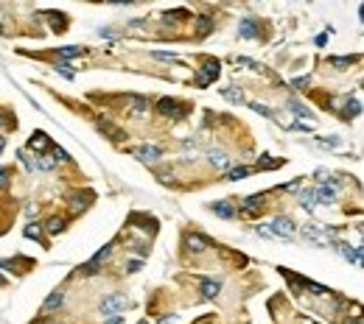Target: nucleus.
Masks as SVG:
<instances>
[{
    "label": "nucleus",
    "mask_w": 364,
    "mask_h": 324,
    "mask_svg": "<svg viewBox=\"0 0 364 324\" xmlns=\"http://www.w3.org/2000/svg\"><path fill=\"white\" fill-rule=\"evenodd\" d=\"M129 305V299L123 294H112V296H104L98 305V310L104 313V316H112V313H118V310H123Z\"/></svg>",
    "instance_id": "obj_1"
},
{
    "label": "nucleus",
    "mask_w": 364,
    "mask_h": 324,
    "mask_svg": "<svg viewBox=\"0 0 364 324\" xmlns=\"http://www.w3.org/2000/svg\"><path fill=\"white\" fill-rule=\"evenodd\" d=\"M219 73H222V64L216 62V59H205V64H202V73H199V87H207L210 81H216V78H219Z\"/></svg>",
    "instance_id": "obj_2"
},
{
    "label": "nucleus",
    "mask_w": 364,
    "mask_h": 324,
    "mask_svg": "<svg viewBox=\"0 0 364 324\" xmlns=\"http://www.w3.org/2000/svg\"><path fill=\"white\" fill-rule=\"evenodd\" d=\"M272 235H278V238H292V232H294V224L289 218H275L272 221V229H269Z\"/></svg>",
    "instance_id": "obj_3"
},
{
    "label": "nucleus",
    "mask_w": 364,
    "mask_h": 324,
    "mask_svg": "<svg viewBox=\"0 0 364 324\" xmlns=\"http://www.w3.org/2000/svg\"><path fill=\"white\" fill-rule=\"evenodd\" d=\"M179 109H182V106H179L177 101H171V98H160V104H157V112L160 115H168V118H182Z\"/></svg>",
    "instance_id": "obj_4"
},
{
    "label": "nucleus",
    "mask_w": 364,
    "mask_h": 324,
    "mask_svg": "<svg viewBox=\"0 0 364 324\" xmlns=\"http://www.w3.org/2000/svg\"><path fill=\"white\" fill-rule=\"evenodd\" d=\"M123 104H126V109L132 115H143L146 109H149V101L140 98V95H126V101H123Z\"/></svg>",
    "instance_id": "obj_5"
},
{
    "label": "nucleus",
    "mask_w": 364,
    "mask_h": 324,
    "mask_svg": "<svg viewBox=\"0 0 364 324\" xmlns=\"http://www.w3.org/2000/svg\"><path fill=\"white\" fill-rule=\"evenodd\" d=\"M314 201L334 204V201H336V187H331V184H320V187L314 190Z\"/></svg>",
    "instance_id": "obj_6"
},
{
    "label": "nucleus",
    "mask_w": 364,
    "mask_h": 324,
    "mask_svg": "<svg viewBox=\"0 0 364 324\" xmlns=\"http://www.w3.org/2000/svg\"><path fill=\"white\" fill-rule=\"evenodd\" d=\"M132 154H135L137 160H143V162H157L160 160V148L157 146H140V148H135Z\"/></svg>",
    "instance_id": "obj_7"
},
{
    "label": "nucleus",
    "mask_w": 364,
    "mask_h": 324,
    "mask_svg": "<svg viewBox=\"0 0 364 324\" xmlns=\"http://www.w3.org/2000/svg\"><path fill=\"white\" fill-rule=\"evenodd\" d=\"M336 246H339V252H342V257L345 260H350V263H362V249L359 246H350V243H336Z\"/></svg>",
    "instance_id": "obj_8"
},
{
    "label": "nucleus",
    "mask_w": 364,
    "mask_h": 324,
    "mask_svg": "<svg viewBox=\"0 0 364 324\" xmlns=\"http://www.w3.org/2000/svg\"><path fill=\"white\" fill-rule=\"evenodd\" d=\"M28 148H31V151H36V154H39V151H50V140H48V134L36 132L34 137L28 140Z\"/></svg>",
    "instance_id": "obj_9"
},
{
    "label": "nucleus",
    "mask_w": 364,
    "mask_h": 324,
    "mask_svg": "<svg viewBox=\"0 0 364 324\" xmlns=\"http://www.w3.org/2000/svg\"><path fill=\"white\" fill-rule=\"evenodd\" d=\"M202 296L205 299H216L219 296V291H222V282H213V280H202Z\"/></svg>",
    "instance_id": "obj_10"
},
{
    "label": "nucleus",
    "mask_w": 364,
    "mask_h": 324,
    "mask_svg": "<svg viewBox=\"0 0 364 324\" xmlns=\"http://www.w3.org/2000/svg\"><path fill=\"white\" fill-rule=\"evenodd\" d=\"M185 243H188V249H191V252H205V249L210 246V243H207V238H202V235H188Z\"/></svg>",
    "instance_id": "obj_11"
},
{
    "label": "nucleus",
    "mask_w": 364,
    "mask_h": 324,
    "mask_svg": "<svg viewBox=\"0 0 364 324\" xmlns=\"http://www.w3.org/2000/svg\"><path fill=\"white\" fill-rule=\"evenodd\" d=\"M210 210H213L216 215H222V218H233V215H236V210H233L230 201H216V204H210Z\"/></svg>",
    "instance_id": "obj_12"
},
{
    "label": "nucleus",
    "mask_w": 364,
    "mask_h": 324,
    "mask_svg": "<svg viewBox=\"0 0 364 324\" xmlns=\"http://www.w3.org/2000/svg\"><path fill=\"white\" fill-rule=\"evenodd\" d=\"M62 302H64V291H53V294H50L48 299H45L42 310H45V313H48V310H56Z\"/></svg>",
    "instance_id": "obj_13"
},
{
    "label": "nucleus",
    "mask_w": 364,
    "mask_h": 324,
    "mask_svg": "<svg viewBox=\"0 0 364 324\" xmlns=\"http://www.w3.org/2000/svg\"><path fill=\"white\" fill-rule=\"evenodd\" d=\"M210 165H213V168H219V170H224L230 165V160H227V154H224V151H210Z\"/></svg>",
    "instance_id": "obj_14"
},
{
    "label": "nucleus",
    "mask_w": 364,
    "mask_h": 324,
    "mask_svg": "<svg viewBox=\"0 0 364 324\" xmlns=\"http://www.w3.org/2000/svg\"><path fill=\"white\" fill-rule=\"evenodd\" d=\"M353 62H356V56H331L328 59V64H334L336 70H348Z\"/></svg>",
    "instance_id": "obj_15"
},
{
    "label": "nucleus",
    "mask_w": 364,
    "mask_h": 324,
    "mask_svg": "<svg viewBox=\"0 0 364 324\" xmlns=\"http://www.w3.org/2000/svg\"><path fill=\"white\" fill-rule=\"evenodd\" d=\"M264 198L266 196H250L247 201H244V212H247V215H255V210L264 204Z\"/></svg>",
    "instance_id": "obj_16"
},
{
    "label": "nucleus",
    "mask_w": 364,
    "mask_h": 324,
    "mask_svg": "<svg viewBox=\"0 0 364 324\" xmlns=\"http://www.w3.org/2000/svg\"><path fill=\"white\" fill-rule=\"evenodd\" d=\"M255 34H258V25L252 20H244L241 28H238V36H244V39H252Z\"/></svg>",
    "instance_id": "obj_17"
},
{
    "label": "nucleus",
    "mask_w": 364,
    "mask_h": 324,
    "mask_svg": "<svg viewBox=\"0 0 364 324\" xmlns=\"http://www.w3.org/2000/svg\"><path fill=\"white\" fill-rule=\"evenodd\" d=\"M359 112H362V104H359V101H348V104H345V112H342V118H345V120H350V118H359Z\"/></svg>",
    "instance_id": "obj_18"
},
{
    "label": "nucleus",
    "mask_w": 364,
    "mask_h": 324,
    "mask_svg": "<svg viewBox=\"0 0 364 324\" xmlns=\"http://www.w3.org/2000/svg\"><path fill=\"white\" fill-rule=\"evenodd\" d=\"M303 235H306L308 240H314L317 246H325V243H328V238H325V235H320L317 229H311V226H306V229H303Z\"/></svg>",
    "instance_id": "obj_19"
},
{
    "label": "nucleus",
    "mask_w": 364,
    "mask_h": 324,
    "mask_svg": "<svg viewBox=\"0 0 364 324\" xmlns=\"http://www.w3.org/2000/svg\"><path fill=\"white\" fill-rule=\"evenodd\" d=\"M314 204H317V201H314V190H303L300 193V207L311 212V210H314Z\"/></svg>",
    "instance_id": "obj_20"
},
{
    "label": "nucleus",
    "mask_w": 364,
    "mask_h": 324,
    "mask_svg": "<svg viewBox=\"0 0 364 324\" xmlns=\"http://www.w3.org/2000/svg\"><path fill=\"white\" fill-rule=\"evenodd\" d=\"M84 50L79 48V45H62L59 48V56H64V59H73V56H81Z\"/></svg>",
    "instance_id": "obj_21"
},
{
    "label": "nucleus",
    "mask_w": 364,
    "mask_h": 324,
    "mask_svg": "<svg viewBox=\"0 0 364 324\" xmlns=\"http://www.w3.org/2000/svg\"><path fill=\"white\" fill-rule=\"evenodd\" d=\"M210 31H213V20H210V17H199V25H196V34H199V36H207V34H210Z\"/></svg>",
    "instance_id": "obj_22"
},
{
    "label": "nucleus",
    "mask_w": 364,
    "mask_h": 324,
    "mask_svg": "<svg viewBox=\"0 0 364 324\" xmlns=\"http://www.w3.org/2000/svg\"><path fill=\"white\" fill-rule=\"evenodd\" d=\"M109 254H112V243H107L104 249H98V252H95V257H93V263H95V266H101V263L107 260Z\"/></svg>",
    "instance_id": "obj_23"
},
{
    "label": "nucleus",
    "mask_w": 364,
    "mask_h": 324,
    "mask_svg": "<svg viewBox=\"0 0 364 324\" xmlns=\"http://www.w3.org/2000/svg\"><path fill=\"white\" fill-rule=\"evenodd\" d=\"M45 229H48V235H59V232L64 229V221H62V218H50Z\"/></svg>",
    "instance_id": "obj_24"
},
{
    "label": "nucleus",
    "mask_w": 364,
    "mask_h": 324,
    "mask_svg": "<svg viewBox=\"0 0 364 324\" xmlns=\"http://www.w3.org/2000/svg\"><path fill=\"white\" fill-rule=\"evenodd\" d=\"M222 95L230 101V104H241V101H244V98H241V92H236L233 87H224V90H222Z\"/></svg>",
    "instance_id": "obj_25"
},
{
    "label": "nucleus",
    "mask_w": 364,
    "mask_h": 324,
    "mask_svg": "<svg viewBox=\"0 0 364 324\" xmlns=\"http://www.w3.org/2000/svg\"><path fill=\"white\" fill-rule=\"evenodd\" d=\"M244 176H250V168H244V165H241V168H233V170L227 173L230 182H238V179H244Z\"/></svg>",
    "instance_id": "obj_26"
},
{
    "label": "nucleus",
    "mask_w": 364,
    "mask_h": 324,
    "mask_svg": "<svg viewBox=\"0 0 364 324\" xmlns=\"http://www.w3.org/2000/svg\"><path fill=\"white\" fill-rule=\"evenodd\" d=\"M25 238L39 240V238H42V226H39V224H28V226H25Z\"/></svg>",
    "instance_id": "obj_27"
},
{
    "label": "nucleus",
    "mask_w": 364,
    "mask_h": 324,
    "mask_svg": "<svg viewBox=\"0 0 364 324\" xmlns=\"http://www.w3.org/2000/svg\"><path fill=\"white\" fill-rule=\"evenodd\" d=\"M50 157H53V162H64L67 160V151L64 148H50Z\"/></svg>",
    "instance_id": "obj_28"
},
{
    "label": "nucleus",
    "mask_w": 364,
    "mask_h": 324,
    "mask_svg": "<svg viewBox=\"0 0 364 324\" xmlns=\"http://www.w3.org/2000/svg\"><path fill=\"white\" fill-rule=\"evenodd\" d=\"M151 56H154V59H163V62H177V56H174V53H165V50H154Z\"/></svg>",
    "instance_id": "obj_29"
},
{
    "label": "nucleus",
    "mask_w": 364,
    "mask_h": 324,
    "mask_svg": "<svg viewBox=\"0 0 364 324\" xmlns=\"http://www.w3.org/2000/svg\"><path fill=\"white\" fill-rule=\"evenodd\" d=\"M278 165H280V160H261V162H258V168H266V170L278 168Z\"/></svg>",
    "instance_id": "obj_30"
},
{
    "label": "nucleus",
    "mask_w": 364,
    "mask_h": 324,
    "mask_svg": "<svg viewBox=\"0 0 364 324\" xmlns=\"http://www.w3.org/2000/svg\"><path fill=\"white\" fill-rule=\"evenodd\" d=\"M289 106H292L294 115H300V118H306V115H308V109H306V106H300L297 101H289Z\"/></svg>",
    "instance_id": "obj_31"
},
{
    "label": "nucleus",
    "mask_w": 364,
    "mask_h": 324,
    "mask_svg": "<svg viewBox=\"0 0 364 324\" xmlns=\"http://www.w3.org/2000/svg\"><path fill=\"white\" fill-rule=\"evenodd\" d=\"M140 268H143L140 260H129V263H126V271H132V274H135V271H140Z\"/></svg>",
    "instance_id": "obj_32"
},
{
    "label": "nucleus",
    "mask_w": 364,
    "mask_h": 324,
    "mask_svg": "<svg viewBox=\"0 0 364 324\" xmlns=\"http://www.w3.org/2000/svg\"><path fill=\"white\" fill-rule=\"evenodd\" d=\"M292 87H297V90H303V87H308V76H300V78H294Z\"/></svg>",
    "instance_id": "obj_33"
},
{
    "label": "nucleus",
    "mask_w": 364,
    "mask_h": 324,
    "mask_svg": "<svg viewBox=\"0 0 364 324\" xmlns=\"http://www.w3.org/2000/svg\"><path fill=\"white\" fill-rule=\"evenodd\" d=\"M250 106L255 109V112H261V115H266V118H272V112L266 109V106H261V104H250Z\"/></svg>",
    "instance_id": "obj_34"
},
{
    "label": "nucleus",
    "mask_w": 364,
    "mask_h": 324,
    "mask_svg": "<svg viewBox=\"0 0 364 324\" xmlns=\"http://www.w3.org/2000/svg\"><path fill=\"white\" fill-rule=\"evenodd\" d=\"M84 204H87V201H84L81 196H73V210H81Z\"/></svg>",
    "instance_id": "obj_35"
},
{
    "label": "nucleus",
    "mask_w": 364,
    "mask_h": 324,
    "mask_svg": "<svg viewBox=\"0 0 364 324\" xmlns=\"http://www.w3.org/2000/svg\"><path fill=\"white\" fill-rule=\"evenodd\" d=\"M255 232L261 235V238H272V232L266 229V226H255Z\"/></svg>",
    "instance_id": "obj_36"
},
{
    "label": "nucleus",
    "mask_w": 364,
    "mask_h": 324,
    "mask_svg": "<svg viewBox=\"0 0 364 324\" xmlns=\"http://www.w3.org/2000/svg\"><path fill=\"white\" fill-rule=\"evenodd\" d=\"M297 187H300V179H294V182H289V184L283 187V190H289V193H292V190H297Z\"/></svg>",
    "instance_id": "obj_37"
},
{
    "label": "nucleus",
    "mask_w": 364,
    "mask_h": 324,
    "mask_svg": "<svg viewBox=\"0 0 364 324\" xmlns=\"http://www.w3.org/2000/svg\"><path fill=\"white\" fill-rule=\"evenodd\" d=\"M6 182H8V170L0 168V187H6Z\"/></svg>",
    "instance_id": "obj_38"
},
{
    "label": "nucleus",
    "mask_w": 364,
    "mask_h": 324,
    "mask_svg": "<svg viewBox=\"0 0 364 324\" xmlns=\"http://www.w3.org/2000/svg\"><path fill=\"white\" fill-rule=\"evenodd\" d=\"M107 324H121V319H109V322Z\"/></svg>",
    "instance_id": "obj_39"
},
{
    "label": "nucleus",
    "mask_w": 364,
    "mask_h": 324,
    "mask_svg": "<svg viewBox=\"0 0 364 324\" xmlns=\"http://www.w3.org/2000/svg\"><path fill=\"white\" fill-rule=\"evenodd\" d=\"M3 146H6V140H3V137H0V151H3Z\"/></svg>",
    "instance_id": "obj_40"
},
{
    "label": "nucleus",
    "mask_w": 364,
    "mask_h": 324,
    "mask_svg": "<svg viewBox=\"0 0 364 324\" xmlns=\"http://www.w3.org/2000/svg\"><path fill=\"white\" fill-rule=\"evenodd\" d=\"M0 285H6V280H3V277H0Z\"/></svg>",
    "instance_id": "obj_41"
},
{
    "label": "nucleus",
    "mask_w": 364,
    "mask_h": 324,
    "mask_svg": "<svg viewBox=\"0 0 364 324\" xmlns=\"http://www.w3.org/2000/svg\"><path fill=\"white\" fill-rule=\"evenodd\" d=\"M140 324H149V322H140Z\"/></svg>",
    "instance_id": "obj_42"
}]
</instances>
